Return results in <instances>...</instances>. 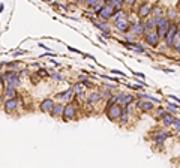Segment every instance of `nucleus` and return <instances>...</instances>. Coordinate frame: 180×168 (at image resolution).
<instances>
[{
	"label": "nucleus",
	"instance_id": "obj_1",
	"mask_svg": "<svg viewBox=\"0 0 180 168\" xmlns=\"http://www.w3.org/2000/svg\"><path fill=\"white\" fill-rule=\"evenodd\" d=\"M156 20V33L159 36V39H165V36L168 33V29H170V21L167 18L159 17V18H155Z\"/></svg>",
	"mask_w": 180,
	"mask_h": 168
},
{
	"label": "nucleus",
	"instance_id": "obj_2",
	"mask_svg": "<svg viewBox=\"0 0 180 168\" xmlns=\"http://www.w3.org/2000/svg\"><path fill=\"white\" fill-rule=\"evenodd\" d=\"M105 113H107V117L114 122V120L120 119L123 110H122V105H120L119 102H113V104H108V105H107V111H105Z\"/></svg>",
	"mask_w": 180,
	"mask_h": 168
},
{
	"label": "nucleus",
	"instance_id": "obj_3",
	"mask_svg": "<svg viewBox=\"0 0 180 168\" xmlns=\"http://www.w3.org/2000/svg\"><path fill=\"white\" fill-rule=\"evenodd\" d=\"M114 14H116V11H114V8H113L110 3H105V5L101 6V9L96 12V15L101 18V20H110V18H113Z\"/></svg>",
	"mask_w": 180,
	"mask_h": 168
},
{
	"label": "nucleus",
	"instance_id": "obj_4",
	"mask_svg": "<svg viewBox=\"0 0 180 168\" xmlns=\"http://www.w3.org/2000/svg\"><path fill=\"white\" fill-rule=\"evenodd\" d=\"M63 120H75L77 117V108L72 105V104H68L66 107H63V114H62Z\"/></svg>",
	"mask_w": 180,
	"mask_h": 168
},
{
	"label": "nucleus",
	"instance_id": "obj_5",
	"mask_svg": "<svg viewBox=\"0 0 180 168\" xmlns=\"http://www.w3.org/2000/svg\"><path fill=\"white\" fill-rule=\"evenodd\" d=\"M5 80H6V86L9 87H17L20 86V75H18L17 72H14V71H9L5 74Z\"/></svg>",
	"mask_w": 180,
	"mask_h": 168
},
{
	"label": "nucleus",
	"instance_id": "obj_6",
	"mask_svg": "<svg viewBox=\"0 0 180 168\" xmlns=\"http://www.w3.org/2000/svg\"><path fill=\"white\" fill-rule=\"evenodd\" d=\"M18 105H20V99H17V96L15 98H9L8 101L3 104V110H5V113L11 114V113H14L18 108Z\"/></svg>",
	"mask_w": 180,
	"mask_h": 168
},
{
	"label": "nucleus",
	"instance_id": "obj_7",
	"mask_svg": "<svg viewBox=\"0 0 180 168\" xmlns=\"http://www.w3.org/2000/svg\"><path fill=\"white\" fill-rule=\"evenodd\" d=\"M152 3L150 2H144L141 6H140V9H138V17L140 18H147L150 14H152Z\"/></svg>",
	"mask_w": 180,
	"mask_h": 168
},
{
	"label": "nucleus",
	"instance_id": "obj_8",
	"mask_svg": "<svg viewBox=\"0 0 180 168\" xmlns=\"http://www.w3.org/2000/svg\"><path fill=\"white\" fill-rule=\"evenodd\" d=\"M146 33V42L150 45V47H158V44H159V36L158 33H155L153 30H150V32H144Z\"/></svg>",
	"mask_w": 180,
	"mask_h": 168
},
{
	"label": "nucleus",
	"instance_id": "obj_9",
	"mask_svg": "<svg viewBox=\"0 0 180 168\" xmlns=\"http://www.w3.org/2000/svg\"><path fill=\"white\" fill-rule=\"evenodd\" d=\"M114 24H116V27L119 29L120 32H123V33H126L129 29H131V23L128 21V18H120V20H117V21H114Z\"/></svg>",
	"mask_w": 180,
	"mask_h": 168
},
{
	"label": "nucleus",
	"instance_id": "obj_10",
	"mask_svg": "<svg viewBox=\"0 0 180 168\" xmlns=\"http://www.w3.org/2000/svg\"><path fill=\"white\" fill-rule=\"evenodd\" d=\"M53 107H54V101L53 99H44L41 102V105H39V108H41L42 113H50L53 110Z\"/></svg>",
	"mask_w": 180,
	"mask_h": 168
},
{
	"label": "nucleus",
	"instance_id": "obj_11",
	"mask_svg": "<svg viewBox=\"0 0 180 168\" xmlns=\"http://www.w3.org/2000/svg\"><path fill=\"white\" fill-rule=\"evenodd\" d=\"M53 117H62V114H63V105L62 104H54V107H53V110L50 111Z\"/></svg>",
	"mask_w": 180,
	"mask_h": 168
},
{
	"label": "nucleus",
	"instance_id": "obj_12",
	"mask_svg": "<svg viewBox=\"0 0 180 168\" xmlns=\"http://www.w3.org/2000/svg\"><path fill=\"white\" fill-rule=\"evenodd\" d=\"M102 99V95L99 92H93L90 93L89 96H87V101H89V104H96V102H99Z\"/></svg>",
	"mask_w": 180,
	"mask_h": 168
},
{
	"label": "nucleus",
	"instance_id": "obj_13",
	"mask_svg": "<svg viewBox=\"0 0 180 168\" xmlns=\"http://www.w3.org/2000/svg\"><path fill=\"white\" fill-rule=\"evenodd\" d=\"M72 95H74V90H72V89H69V90H66V92L59 93V95H57V98H59L60 101H71V99H72Z\"/></svg>",
	"mask_w": 180,
	"mask_h": 168
},
{
	"label": "nucleus",
	"instance_id": "obj_14",
	"mask_svg": "<svg viewBox=\"0 0 180 168\" xmlns=\"http://www.w3.org/2000/svg\"><path fill=\"white\" fill-rule=\"evenodd\" d=\"M143 27H144V32H150V30L156 29V20H155V18H150V20H147L146 23L143 24Z\"/></svg>",
	"mask_w": 180,
	"mask_h": 168
},
{
	"label": "nucleus",
	"instance_id": "obj_15",
	"mask_svg": "<svg viewBox=\"0 0 180 168\" xmlns=\"http://www.w3.org/2000/svg\"><path fill=\"white\" fill-rule=\"evenodd\" d=\"M167 138H168V132H165V131H159V134L156 135L153 140H155V143L161 144V143H164Z\"/></svg>",
	"mask_w": 180,
	"mask_h": 168
},
{
	"label": "nucleus",
	"instance_id": "obj_16",
	"mask_svg": "<svg viewBox=\"0 0 180 168\" xmlns=\"http://www.w3.org/2000/svg\"><path fill=\"white\" fill-rule=\"evenodd\" d=\"M107 3H110L116 12H117V11H122V8H123V0H108Z\"/></svg>",
	"mask_w": 180,
	"mask_h": 168
},
{
	"label": "nucleus",
	"instance_id": "obj_17",
	"mask_svg": "<svg viewBox=\"0 0 180 168\" xmlns=\"http://www.w3.org/2000/svg\"><path fill=\"white\" fill-rule=\"evenodd\" d=\"M3 95H5V96H9V98H15L18 93H17V90H15V87H9V86H6Z\"/></svg>",
	"mask_w": 180,
	"mask_h": 168
},
{
	"label": "nucleus",
	"instance_id": "obj_18",
	"mask_svg": "<svg viewBox=\"0 0 180 168\" xmlns=\"http://www.w3.org/2000/svg\"><path fill=\"white\" fill-rule=\"evenodd\" d=\"M173 120H174V117H173L171 114L165 113V114L162 116V125H164V126H171Z\"/></svg>",
	"mask_w": 180,
	"mask_h": 168
},
{
	"label": "nucleus",
	"instance_id": "obj_19",
	"mask_svg": "<svg viewBox=\"0 0 180 168\" xmlns=\"http://www.w3.org/2000/svg\"><path fill=\"white\" fill-rule=\"evenodd\" d=\"M140 108L143 110L144 113H150L155 107H153V104H152V102H141V104H140Z\"/></svg>",
	"mask_w": 180,
	"mask_h": 168
},
{
	"label": "nucleus",
	"instance_id": "obj_20",
	"mask_svg": "<svg viewBox=\"0 0 180 168\" xmlns=\"http://www.w3.org/2000/svg\"><path fill=\"white\" fill-rule=\"evenodd\" d=\"M152 12H153V18L162 17V14H164V11L161 6H155V8H152Z\"/></svg>",
	"mask_w": 180,
	"mask_h": 168
},
{
	"label": "nucleus",
	"instance_id": "obj_21",
	"mask_svg": "<svg viewBox=\"0 0 180 168\" xmlns=\"http://www.w3.org/2000/svg\"><path fill=\"white\" fill-rule=\"evenodd\" d=\"M176 15H177V12H176L174 9H168V11H167V20H168V21L176 20Z\"/></svg>",
	"mask_w": 180,
	"mask_h": 168
},
{
	"label": "nucleus",
	"instance_id": "obj_22",
	"mask_svg": "<svg viewBox=\"0 0 180 168\" xmlns=\"http://www.w3.org/2000/svg\"><path fill=\"white\" fill-rule=\"evenodd\" d=\"M171 126H173V129H174L176 132H180V120H179V119H174V120H173V123H171Z\"/></svg>",
	"mask_w": 180,
	"mask_h": 168
},
{
	"label": "nucleus",
	"instance_id": "obj_23",
	"mask_svg": "<svg viewBox=\"0 0 180 168\" xmlns=\"http://www.w3.org/2000/svg\"><path fill=\"white\" fill-rule=\"evenodd\" d=\"M167 107H168V111H171V113H176V111H177V105H174V104H168Z\"/></svg>",
	"mask_w": 180,
	"mask_h": 168
},
{
	"label": "nucleus",
	"instance_id": "obj_24",
	"mask_svg": "<svg viewBox=\"0 0 180 168\" xmlns=\"http://www.w3.org/2000/svg\"><path fill=\"white\" fill-rule=\"evenodd\" d=\"M120 119H122V120H120V125H122V126H123L125 123H126V122H128V116H125L123 113H122V116H120Z\"/></svg>",
	"mask_w": 180,
	"mask_h": 168
},
{
	"label": "nucleus",
	"instance_id": "obj_25",
	"mask_svg": "<svg viewBox=\"0 0 180 168\" xmlns=\"http://www.w3.org/2000/svg\"><path fill=\"white\" fill-rule=\"evenodd\" d=\"M30 80H32V83L33 84H38V81H39V75L36 74V75H32L30 77Z\"/></svg>",
	"mask_w": 180,
	"mask_h": 168
},
{
	"label": "nucleus",
	"instance_id": "obj_26",
	"mask_svg": "<svg viewBox=\"0 0 180 168\" xmlns=\"http://www.w3.org/2000/svg\"><path fill=\"white\" fill-rule=\"evenodd\" d=\"M38 75L39 77H47L48 75V74H47V69H39V71H38Z\"/></svg>",
	"mask_w": 180,
	"mask_h": 168
},
{
	"label": "nucleus",
	"instance_id": "obj_27",
	"mask_svg": "<svg viewBox=\"0 0 180 168\" xmlns=\"http://www.w3.org/2000/svg\"><path fill=\"white\" fill-rule=\"evenodd\" d=\"M137 0H123V5H128V6H132Z\"/></svg>",
	"mask_w": 180,
	"mask_h": 168
},
{
	"label": "nucleus",
	"instance_id": "obj_28",
	"mask_svg": "<svg viewBox=\"0 0 180 168\" xmlns=\"http://www.w3.org/2000/svg\"><path fill=\"white\" fill-rule=\"evenodd\" d=\"M83 86H84V87H92V83H90V81H84V83H83Z\"/></svg>",
	"mask_w": 180,
	"mask_h": 168
},
{
	"label": "nucleus",
	"instance_id": "obj_29",
	"mask_svg": "<svg viewBox=\"0 0 180 168\" xmlns=\"http://www.w3.org/2000/svg\"><path fill=\"white\" fill-rule=\"evenodd\" d=\"M174 48H176L177 53H180V44H174Z\"/></svg>",
	"mask_w": 180,
	"mask_h": 168
},
{
	"label": "nucleus",
	"instance_id": "obj_30",
	"mask_svg": "<svg viewBox=\"0 0 180 168\" xmlns=\"http://www.w3.org/2000/svg\"><path fill=\"white\" fill-rule=\"evenodd\" d=\"M2 84H3V78L0 77V87H2Z\"/></svg>",
	"mask_w": 180,
	"mask_h": 168
},
{
	"label": "nucleus",
	"instance_id": "obj_31",
	"mask_svg": "<svg viewBox=\"0 0 180 168\" xmlns=\"http://www.w3.org/2000/svg\"><path fill=\"white\" fill-rule=\"evenodd\" d=\"M99 2H101V3H107V0H99Z\"/></svg>",
	"mask_w": 180,
	"mask_h": 168
},
{
	"label": "nucleus",
	"instance_id": "obj_32",
	"mask_svg": "<svg viewBox=\"0 0 180 168\" xmlns=\"http://www.w3.org/2000/svg\"><path fill=\"white\" fill-rule=\"evenodd\" d=\"M177 9H180V2H179V5H177Z\"/></svg>",
	"mask_w": 180,
	"mask_h": 168
},
{
	"label": "nucleus",
	"instance_id": "obj_33",
	"mask_svg": "<svg viewBox=\"0 0 180 168\" xmlns=\"http://www.w3.org/2000/svg\"><path fill=\"white\" fill-rule=\"evenodd\" d=\"M74 2H78V0H74Z\"/></svg>",
	"mask_w": 180,
	"mask_h": 168
},
{
	"label": "nucleus",
	"instance_id": "obj_34",
	"mask_svg": "<svg viewBox=\"0 0 180 168\" xmlns=\"http://www.w3.org/2000/svg\"><path fill=\"white\" fill-rule=\"evenodd\" d=\"M107 2H108V0H107Z\"/></svg>",
	"mask_w": 180,
	"mask_h": 168
}]
</instances>
